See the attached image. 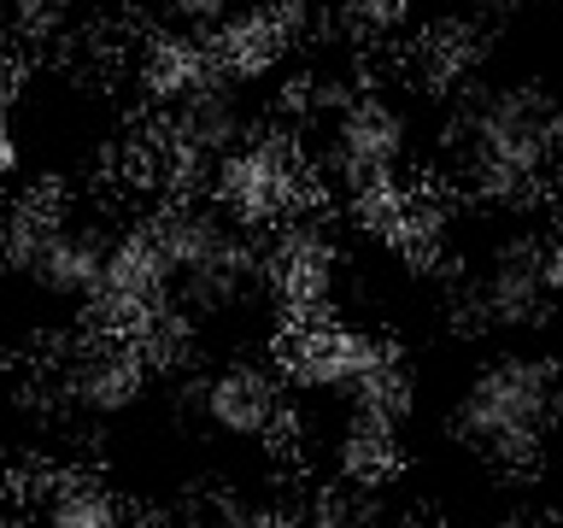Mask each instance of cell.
<instances>
[{
	"mask_svg": "<svg viewBox=\"0 0 563 528\" xmlns=\"http://www.w3.org/2000/svg\"><path fill=\"white\" fill-rule=\"evenodd\" d=\"M311 528H376V487H364V482H341V487L317 493V505H311Z\"/></svg>",
	"mask_w": 563,
	"mask_h": 528,
	"instance_id": "obj_12",
	"label": "cell"
},
{
	"mask_svg": "<svg viewBox=\"0 0 563 528\" xmlns=\"http://www.w3.org/2000/svg\"><path fill=\"white\" fill-rule=\"evenodd\" d=\"M141 387H147V352L123 334H100L82 346V359L70 364V394L95 411H123Z\"/></svg>",
	"mask_w": 563,
	"mask_h": 528,
	"instance_id": "obj_8",
	"label": "cell"
},
{
	"mask_svg": "<svg viewBox=\"0 0 563 528\" xmlns=\"http://www.w3.org/2000/svg\"><path fill=\"white\" fill-rule=\"evenodd\" d=\"M558 153V112L528 88H505L493 95L470 123V158L475 183L487 194H517L552 165Z\"/></svg>",
	"mask_w": 563,
	"mask_h": 528,
	"instance_id": "obj_2",
	"label": "cell"
},
{
	"mask_svg": "<svg viewBox=\"0 0 563 528\" xmlns=\"http://www.w3.org/2000/svg\"><path fill=\"white\" fill-rule=\"evenodd\" d=\"M334 452H341V458H334V464H341V482L376 487L399 464V422L394 417H376V411H346Z\"/></svg>",
	"mask_w": 563,
	"mask_h": 528,
	"instance_id": "obj_9",
	"label": "cell"
},
{
	"mask_svg": "<svg viewBox=\"0 0 563 528\" xmlns=\"http://www.w3.org/2000/svg\"><path fill=\"white\" fill-rule=\"evenodd\" d=\"M329 276H334L329 235H323V229H311V223H299V218H288L282 246H276V282L299 299V306H311V299H323Z\"/></svg>",
	"mask_w": 563,
	"mask_h": 528,
	"instance_id": "obj_10",
	"label": "cell"
},
{
	"mask_svg": "<svg viewBox=\"0 0 563 528\" xmlns=\"http://www.w3.org/2000/svg\"><path fill=\"white\" fill-rule=\"evenodd\" d=\"M42 528H123V505L95 475H59L42 493Z\"/></svg>",
	"mask_w": 563,
	"mask_h": 528,
	"instance_id": "obj_11",
	"label": "cell"
},
{
	"mask_svg": "<svg viewBox=\"0 0 563 528\" xmlns=\"http://www.w3.org/2000/svg\"><path fill=\"white\" fill-rule=\"evenodd\" d=\"M306 200V176L276 141H246L218 165V206L241 223H288Z\"/></svg>",
	"mask_w": 563,
	"mask_h": 528,
	"instance_id": "obj_6",
	"label": "cell"
},
{
	"mask_svg": "<svg viewBox=\"0 0 563 528\" xmlns=\"http://www.w3.org/2000/svg\"><path fill=\"white\" fill-rule=\"evenodd\" d=\"M394 359H399V352L387 341H376V334H358L346 323H323V317H311V323L288 341L282 376H288L294 387H306V394L352 399L358 387L376 382Z\"/></svg>",
	"mask_w": 563,
	"mask_h": 528,
	"instance_id": "obj_5",
	"label": "cell"
},
{
	"mask_svg": "<svg viewBox=\"0 0 563 528\" xmlns=\"http://www.w3.org/2000/svg\"><path fill=\"white\" fill-rule=\"evenodd\" d=\"M176 282L183 276H176L165 241L153 235V223H141V229H130V235L112 241L106 271H100V288H95V299H88V317H95L100 334L135 341L141 329H153L158 317L170 311Z\"/></svg>",
	"mask_w": 563,
	"mask_h": 528,
	"instance_id": "obj_3",
	"label": "cell"
},
{
	"mask_svg": "<svg viewBox=\"0 0 563 528\" xmlns=\"http://www.w3.org/2000/svg\"><path fill=\"white\" fill-rule=\"evenodd\" d=\"M352 24H364V30H387L394 18L405 12V0H341Z\"/></svg>",
	"mask_w": 563,
	"mask_h": 528,
	"instance_id": "obj_13",
	"label": "cell"
},
{
	"mask_svg": "<svg viewBox=\"0 0 563 528\" xmlns=\"http://www.w3.org/2000/svg\"><path fill=\"white\" fill-rule=\"evenodd\" d=\"M399 165H405V112L382 95L346 100L329 123L323 170L358 200H387Z\"/></svg>",
	"mask_w": 563,
	"mask_h": 528,
	"instance_id": "obj_4",
	"label": "cell"
},
{
	"mask_svg": "<svg viewBox=\"0 0 563 528\" xmlns=\"http://www.w3.org/2000/svg\"><path fill=\"white\" fill-rule=\"evenodd\" d=\"M200 411L218 435L229 440H271L282 411H288V376H276L271 364H223L218 376L206 382L200 394Z\"/></svg>",
	"mask_w": 563,
	"mask_h": 528,
	"instance_id": "obj_7",
	"label": "cell"
},
{
	"mask_svg": "<svg viewBox=\"0 0 563 528\" xmlns=\"http://www.w3.org/2000/svg\"><path fill=\"white\" fill-rule=\"evenodd\" d=\"M563 422V376L540 352H505L475 370L452 405V435L499 470H522Z\"/></svg>",
	"mask_w": 563,
	"mask_h": 528,
	"instance_id": "obj_1",
	"label": "cell"
}]
</instances>
